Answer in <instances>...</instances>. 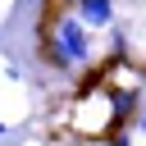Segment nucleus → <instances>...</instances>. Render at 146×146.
Masks as SVG:
<instances>
[{
	"mask_svg": "<svg viewBox=\"0 0 146 146\" xmlns=\"http://www.w3.org/2000/svg\"><path fill=\"white\" fill-rule=\"evenodd\" d=\"M18 5H41V0H18Z\"/></svg>",
	"mask_w": 146,
	"mask_h": 146,
	"instance_id": "5",
	"label": "nucleus"
},
{
	"mask_svg": "<svg viewBox=\"0 0 146 146\" xmlns=\"http://www.w3.org/2000/svg\"><path fill=\"white\" fill-rule=\"evenodd\" d=\"M137 128H141V132H146V110H141V114H137Z\"/></svg>",
	"mask_w": 146,
	"mask_h": 146,
	"instance_id": "4",
	"label": "nucleus"
},
{
	"mask_svg": "<svg viewBox=\"0 0 146 146\" xmlns=\"http://www.w3.org/2000/svg\"><path fill=\"white\" fill-rule=\"evenodd\" d=\"M0 137H5V123H0Z\"/></svg>",
	"mask_w": 146,
	"mask_h": 146,
	"instance_id": "6",
	"label": "nucleus"
},
{
	"mask_svg": "<svg viewBox=\"0 0 146 146\" xmlns=\"http://www.w3.org/2000/svg\"><path fill=\"white\" fill-rule=\"evenodd\" d=\"M46 41H50V46H55L68 64H82V59L91 55V36H87V23H82L78 14H59V18L50 23Z\"/></svg>",
	"mask_w": 146,
	"mask_h": 146,
	"instance_id": "1",
	"label": "nucleus"
},
{
	"mask_svg": "<svg viewBox=\"0 0 146 146\" xmlns=\"http://www.w3.org/2000/svg\"><path fill=\"white\" fill-rule=\"evenodd\" d=\"M110 146H132V141H128V132H114V137H110Z\"/></svg>",
	"mask_w": 146,
	"mask_h": 146,
	"instance_id": "3",
	"label": "nucleus"
},
{
	"mask_svg": "<svg viewBox=\"0 0 146 146\" xmlns=\"http://www.w3.org/2000/svg\"><path fill=\"white\" fill-rule=\"evenodd\" d=\"M68 9H73L87 27H110V23H114V0H68Z\"/></svg>",
	"mask_w": 146,
	"mask_h": 146,
	"instance_id": "2",
	"label": "nucleus"
}]
</instances>
